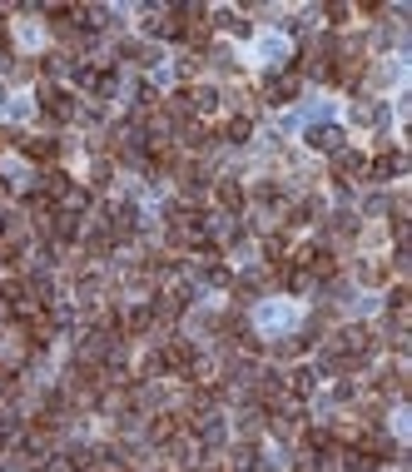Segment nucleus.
Here are the masks:
<instances>
[{
  "label": "nucleus",
  "instance_id": "obj_1",
  "mask_svg": "<svg viewBox=\"0 0 412 472\" xmlns=\"http://www.w3.org/2000/svg\"><path fill=\"white\" fill-rule=\"evenodd\" d=\"M40 104H45V115H50L55 125L75 115V99H70L65 90H55V85H45V90H40Z\"/></svg>",
  "mask_w": 412,
  "mask_h": 472
},
{
  "label": "nucleus",
  "instance_id": "obj_2",
  "mask_svg": "<svg viewBox=\"0 0 412 472\" xmlns=\"http://www.w3.org/2000/svg\"><path fill=\"white\" fill-rule=\"evenodd\" d=\"M368 174H373V179H392V174H402V154H378V160H368Z\"/></svg>",
  "mask_w": 412,
  "mask_h": 472
},
{
  "label": "nucleus",
  "instance_id": "obj_3",
  "mask_svg": "<svg viewBox=\"0 0 412 472\" xmlns=\"http://www.w3.org/2000/svg\"><path fill=\"white\" fill-rule=\"evenodd\" d=\"M293 95H298V80H293V75H283V80H268V99H273V104H288Z\"/></svg>",
  "mask_w": 412,
  "mask_h": 472
},
{
  "label": "nucleus",
  "instance_id": "obj_4",
  "mask_svg": "<svg viewBox=\"0 0 412 472\" xmlns=\"http://www.w3.org/2000/svg\"><path fill=\"white\" fill-rule=\"evenodd\" d=\"M219 204L228 209V214H239V209H244V189L233 184V179H224V184H219Z\"/></svg>",
  "mask_w": 412,
  "mask_h": 472
},
{
  "label": "nucleus",
  "instance_id": "obj_5",
  "mask_svg": "<svg viewBox=\"0 0 412 472\" xmlns=\"http://www.w3.org/2000/svg\"><path fill=\"white\" fill-rule=\"evenodd\" d=\"M308 144H318V149H338V130H333V125H318V130H308Z\"/></svg>",
  "mask_w": 412,
  "mask_h": 472
},
{
  "label": "nucleus",
  "instance_id": "obj_6",
  "mask_svg": "<svg viewBox=\"0 0 412 472\" xmlns=\"http://www.w3.org/2000/svg\"><path fill=\"white\" fill-rule=\"evenodd\" d=\"M25 154H30L35 165H50V160H55V144H50V139H30V144H25Z\"/></svg>",
  "mask_w": 412,
  "mask_h": 472
},
{
  "label": "nucleus",
  "instance_id": "obj_7",
  "mask_svg": "<svg viewBox=\"0 0 412 472\" xmlns=\"http://www.w3.org/2000/svg\"><path fill=\"white\" fill-rule=\"evenodd\" d=\"M224 134H228V139H249V134H254V120H249V115L228 120V125H224Z\"/></svg>",
  "mask_w": 412,
  "mask_h": 472
}]
</instances>
